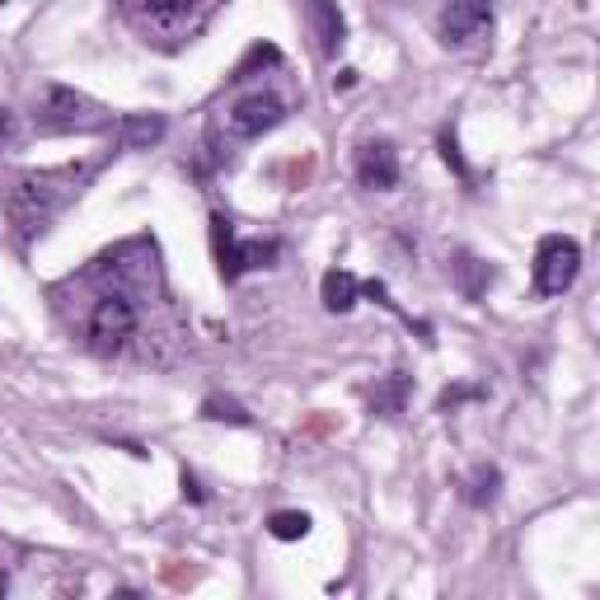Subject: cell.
<instances>
[{"instance_id": "26", "label": "cell", "mask_w": 600, "mask_h": 600, "mask_svg": "<svg viewBox=\"0 0 600 600\" xmlns=\"http://www.w3.org/2000/svg\"><path fill=\"white\" fill-rule=\"evenodd\" d=\"M0 5H5V0H0Z\"/></svg>"}, {"instance_id": "8", "label": "cell", "mask_w": 600, "mask_h": 600, "mask_svg": "<svg viewBox=\"0 0 600 600\" xmlns=\"http://www.w3.org/2000/svg\"><path fill=\"white\" fill-rule=\"evenodd\" d=\"M441 43L446 47H474L488 38L493 28V0H450V5L441 10Z\"/></svg>"}, {"instance_id": "10", "label": "cell", "mask_w": 600, "mask_h": 600, "mask_svg": "<svg viewBox=\"0 0 600 600\" xmlns=\"http://www.w3.org/2000/svg\"><path fill=\"white\" fill-rule=\"evenodd\" d=\"M310 24H314V38H320V52L338 57V47L347 43V24H343L338 0H310Z\"/></svg>"}, {"instance_id": "14", "label": "cell", "mask_w": 600, "mask_h": 600, "mask_svg": "<svg viewBox=\"0 0 600 600\" xmlns=\"http://www.w3.org/2000/svg\"><path fill=\"white\" fill-rule=\"evenodd\" d=\"M404 404H408V375H385L371 390V413L375 418H399Z\"/></svg>"}, {"instance_id": "21", "label": "cell", "mask_w": 600, "mask_h": 600, "mask_svg": "<svg viewBox=\"0 0 600 600\" xmlns=\"http://www.w3.org/2000/svg\"><path fill=\"white\" fill-rule=\"evenodd\" d=\"M164 581H170V587H188V581H197V568H183V563H164Z\"/></svg>"}, {"instance_id": "19", "label": "cell", "mask_w": 600, "mask_h": 600, "mask_svg": "<svg viewBox=\"0 0 600 600\" xmlns=\"http://www.w3.org/2000/svg\"><path fill=\"white\" fill-rule=\"evenodd\" d=\"M470 399H488V390H483V385H455V390H441L437 408H441V413H455L460 404H470Z\"/></svg>"}, {"instance_id": "24", "label": "cell", "mask_w": 600, "mask_h": 600, "mask_svg": "<svg viewBox=\"0 0 600 600\" xmlns=\"http://www.w3.org/2000/svg\"><path fill=\"white\" fill-rule=\"evenodd\" d=\"M305 431H310V437H324V431H333V418H324V413H320V418L305 422Z\"/></svg>"}, {"instance_id": "23", "label": "cell", "mask_w": 600, "mask_h": 600, "mask_svg": "<svg viewBox=\"0 0 600 600\" xmlns=\"http://www.w3.org/2000/svg\"><path fill=\"white\" fill-rule=\"evenodd\" d=\"M310 170H314V160H310V155L291 164V183H296V188H300V183H305V178H310Z\"/></svg>"}, {"instance_id": "25", "label": "cell", "mask_w": 600, "mask_h": 600, "mask_svg": "<svg viewBox=\"0 0 600 600\" xmlns=\"http://www.w3.org/2000/svg\"><path fill=\"white\" fill-rule=\"evenodd\" d=\"M333 85H338V90H352V85H357V71H338V75H333Z\"/></svg>"}, {"instance_id": "20", "label": "cell", "mask_w": 600, "mask_h": 600, "mask_svg": "<svg viewBox=\"0 0 600 600\" xmlns=\"http://www.w3.org/2000/svg\"><path fill=\"white\" fill-rule=\"evenodd\" d=\"M14 141H20V118H14V113L0 104V150H10Z\"/></svg>"}, {"instance_id": "18", "label": "cell", "mask_w": 600, "mask_h": 600, "mask_svg": "<svg viewBox=\"0 0 600 600\" xmlns=\"http://www.w3.org/2000/svg\"><path fill=\"white\" fill-rule=\"evenodd\" d=\"M441 160H446V164H450V170H455L464 183H474V170H470V164H464V155H460L455 131H441Z\"/></svg>"}, {"instance_id": "12", "label": "cell", "mask_w": 600, "mask_h": 600, "mask_svg": "<svg viewBox=\"0 0 600 600\" xmlns=\"http://www.w3.org/2000/svg\"><path fill=\"white\" fill-rule=\"evenodd\" d=\"M450 272H455V281H460V296L464 300H478L483 291L493 287V268L483 258H474V254H455V263H450Z\"/></svg>"}, {"instance_id": "2", "label": "cell", "mask_w": 600, "mask_h": 600, "mask_svg": "<svg viewBox=\"0 0 600 600\" xmlns=\"http://www.w3.org/2000/svg\"><path fill=\"white\" fill-rule=\"evenodd\" d=\"M99 174V164L85 160V164H61V170H24L10 178L5 188V216L14 225L20 240H33L43 235L57 216L85 193V183Z\"/></svg>"}, {"instance_id": "16", "label": "cell", "mask_w": 600, "mask_h": 600, "mask_svg": "<svg viewBox=\"0 0 600 600\" xmlns=\"http://www.w3.org/2000/svg\"><path fill=\"white\" fill-rule=\"evenodd\" d=\"M202 418L230 422V427H249V422H254V413H249L244 404H235V399H225V394H207L202 399Z\"/></svg>"}, {"instance_id": "11", "label": "cell", "mask_w": 600, "mask_h": 600, "mask_svg": "<svg viewBox=\"0 0 600 600\" xmlns=\"http://www.w3.org/2000/svg\"><path fill=\"white\" fill-rule=\"evenodd\" d=\"M113 131H118V150H146L164 137V118L160 113H127L113 122Z\"/></svg>"}, {"instance_id": "3", "label": "cell", "mask_w": 600, "mask_h": 600, "mask_svg": "<svg viewBox=\"0 0 600 600\" xmlns=\"http://www.w3.org/2000/svg\"><path fill=\"white\" fill-rule=\"evenodd\" d=\"M235 94L216 108L211 131H207V170L230 155V146L254 141L263 131H272L277 122H287V113L296 104V94H281L277 85H249V80H230Z\"/></svg>"}, {"instance_id": "1", "label": "cell", "mask_w": 600, "mask_h": 600, "mask_svg": "<svg viewBox=\"0 0 600 600\" xmlns=\"http://www.w3.org/2000/svg\"><path fill=\"white\" fill-rule=\"evenodd\" d=\"M52 310L66 333L104 361L170 366L183 352V314L164 291L160 244L131 235L52 287Z\"/></svg>"}, {"instance_id": "15", "label": "cell", "mask_w": 600, "mask_h": 600, "mask_svg": "<svg viewBox=\"0 0 600 600\" xmlns=\"http://www.w3.org/2000/svg\"><path fill=\"white\" fill-rule=\"evenodd\" d=\"M497 488H502V474H497L493 464H478V470L470 474V483H464V502L488 507V502H497Z\"/></svg>"}, {"instance_id": "5", "label": "cell", "mask_w": 600, "mask_h": 600, "mask_svg": "<svg viewBox=\"0 0 600 600\" xmlns=\"http://www.w3.org/2000/svg\"><path fill=\"white\" fill-rule=\"evenodd\" d=\"M118 118L104 108V104H94L90 94H80L71 85H43L38 94H33V127L43 131V137H71V131H104L113 127Z\"/></svg>"}, {"instance_id": "22", "label": "cell", "mask_w": 600, "mask_h": 600, "mask_svg": "<svg viewBox=\"0 0 600 600\" xmlns=\"http://www.w3.org/2000/svg\"><path fill=\"white\" fill-rule=\"evenodd\" d=\"M183 497H188V502H197V507L207 502V488H202V483H197L188 470H183Z\"/></svg>"}, {"instance_id": "4", "label": "cell", "mask_w": 600, "mask_h": 600, "mask_svg": "<svg viewBox=\"0 0 600 600\" xmlns=\"http://www.w3.org/2000/svg\"><path fill=\"white\" fill-rule=\"evenodd\" d=\"M127 24L141 33L160 52H178L183 43H193L197 33L211 24V14L225 0H118Z\"/></svg>"}, {"instance_id": "6", "label": "cell", "mask_w": 600, "mask_h": 600, "mask_svg": "<svg viewBox=\"0 0 600 600\" xmlns=\"http://www.w3.org/2000/svg\"><path fill=\"white\" fill-rule=\"evenodd\" d=\"M211 249H216V268H221L225 281H240L244 272H258V268H272L281 244L277 240H240L235 235V221L216 211L211 216Z\"/></svg>"}, {"instance_id": "9", "label": "cell", "mask_w": 600, "mask_h": 600, "mask_svg": "<svg viewBox=\"0 0 600 600\" xmlns=\"http://www.w3.org/2000/svg\"><path fill=\"white\" fill-rule=\"evenodd\" d=\"M357 183L375 193H390L399 183V155L390 141H361L357 150Z\"/></svg>"}, {"instance_id": "13", "label": "cell", "mask_w": 600, "mask_h": 600, "mask_svg": "<svg viewBox=\"0 0 600 600\" xmlns=\"http://www.w3.org/2000/svg\"><path fill=\"white\" fill-rule=\"evenodd\" d=\"M357 296H361V281L347 272V268L324 272V310L328 314H347V310L357 305Z\"/></svg>"}, {"instance_id": "7", "label": "cell", "mask_w": 600, "mask_h": 600, "mask_svg": "<svg viewBox=\"0 0 600 600\" xmlns=\"http://www.w3.org/2000/svg\"><path fill=\"white\" fill-rule=\"evenodd\" d=\"M581 272V249L568 235H544L535 254V296H563Z\"/></svg>"}, {"instance_id": "17", "label": "cell", "mask_w": 600, "mask_h": 600, "mask_svg": "<svg viewBox=\"0 0 600 600\" xmlns=\"http://www.w3.org/2000/svg\"><path fill=\"white\" fill-rule=\"evenodd\" d=\"M268 530H272V540H305L310 535V516L305 511H272Z\"/></svg>"}]
</instances>
